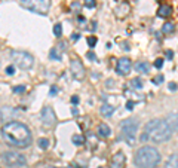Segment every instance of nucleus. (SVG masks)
Instances as JSON below:
<instances>
[{"instance_id": "1", "label": "nucleus", "mask_w": 178, "mask_h": 168, "mask_svg": "<svg viewBox=\"0 0 178 168\" xmlns=\"http://www.w3.org/2000/svg\"><path fill=\"white\" fill-rule=\"evenodd\" d=\"M2 135L11 146L24 149L31 143V133L21 122H8L2 128Z\"/></svg>"}, {"instance_id": "2", "label": "nucleus", "mask_w": 178, "mask_h": 168, "mask_svg": "<svg viewBox=\"0 0 178 168\" xmlns=\"http://www.w3.org/2000/svg\"><path fill=\"white\" fill-rule=\"evenodd\" d=\"M172 129L168 125L166 121L162 119H153L145 125L144 128V134H143V140H151L154 143H162L171 138L172 135Z\"/></svg>"}, {"instance_id": "3", "label": "nucleus", "mask_w": 178, "mask_h": 168, "mask_svg": "<svg viewBox=\"0 0 178 168\" xmlns=\"http://www.w3.org/2000/svg\"><path fill=\"white\" fill-rule=\"evenodd\" d=\"M134 162L138 168H156L157 164L160 162V153L154 147L144 146L137 150Z\"/></svg>"}, {"instance_id": "4", "label": "nucleus", "mask_w": 178, "mask_h": 168, "mask_svg": "<svg viewBox=\"0 0 178 168\" xmlns=\"http://www.w3.org/2000/svg\"><path fill=\"white\" fill-rule=\"evenodd\" d=\"M120 129L123 133V137L129 146H134L135 138H137V129H138V122L135 119H125L120 123Z\"/></svg>"}, {"instance_id": "5", "label": "nucleus", "mask_w": 178, "mask_h": 168, "mask_svg": "<svg viewBox=\"0 0 178 168\" xmlns=\"http://www.w3.org/2000/svg\"><path fill=\"white\" fill-rule=\"evenodd\" d=\"M19 5L28 11L45 15L50 8V0H19Z\"/></svg>"}, {"instance_id": "6", "label": "nucleus", "mask_w": 178, "mask_h": 168, "mask_svg": "<svg viewBox=\"0 0 178 168\" xmlns=\"http://www.w3.org/2000/svg\"><path fill=\"white\" fill-rule=\"evenodd\" d=\"M11 58L13 64L18 66L19 68H24V70H28V68L33 67V57L30 55L28 52H24V51H12L11 52Z\"/></svg>"}, {"instance_id": "7", "label": "nucleus", "mask_w": 178, "mask_h": 168, "mask_svg": "<svg viewBox=\"0 0 178 168\" xmlns=\"http://www.w3.org/2000/svg\"><path fill=\"white\" fill-rule=\"evenodd\" d=\"M2 162L9 168H19L25 165V156L18 152H3L2 153Z\"/></svg>"}, {"instance_id": "8", "label": "nucleus", "mask_w": 178, "mask_h": 168, "mask_svg": "<svg viewBox=\"0 0 178 168\" xmlns=\"http://www.w3.org/2000/svg\"><path fill=\"white\" fill-rule=\"evenodd\" d=\"M70 70H71V74L74 79L77 80H83L86 78V72H85L83 64L79 61V60H71L70 62Z\"/></svg>"}, {"instance_id": "9", "label": "nucleus", "mask_w": 178, "mask_h": 168, "mask_svg": "<svg viewBox=\"0 0 178 168\" xmlns=\"http://www.w3.org/2000/svg\"><path fill=\"white\" fill-rule=\"evenodd\" d=\"M42 122H43L45 127H54V125H55L56 116L50 107L46 106L43 110H42Z\"/></svg>"}, {"instance_id": "10", "label": "nucleus", "mask_w": 178, "mask_h": 168, "mask_svg": "<svg viewBox=\"0 0 178 168\" xmlns=\"http://www.w3.org/2000/svg\"><path fill=\"white\" fill-rule=\"evenodd\" d=\"M131 68H132V62H131L129 58H125V57H123V58H120V60L117 61V66H116L117 74H120V76H126V74H129Z\"/></svg>"}, {"instance_id": "11", "label": "nucleus", "mask_w": 178, "mask_h": 168, "mask_svg": "<svg viewBox=\"0 0 178 168\" xmlns=\"http://www.w3.org/2000/svg\"><path fill=\"white\" fill-rule=\"evenodd\" d=\"M129 11H131V6H129L128 3H125V2H120V3L114 8V14H116L117 18L126 17V15L129 14Z\"/></svg>"}, {"instance_id": "12", "label": "nucleus", "mask_w": 178, "mask_h": 168, "mask_svg": "<svg viewBox=\"0 0 178 168\" xmlns=\"http://www.w3.org/2000/svg\"><path fill=\"white\" fill-rule=\"evenodd\" d=\"M125 162H126V158L122 152H117L116 155L113 156V161H111V168H123L125 167Z\"/></svg>"}, {"instance_id": "13", "label": "nucleus", "mask_w": 178, "mask_h": 168, "mask_svg": "<svg viewBox=\"0 0 178 168\" xmlns=\"http://www.w3.org/2000/svg\"><path fill=\"white\" fill-rule=\"evenodd\" d=\"M171 14H172V6L169 5H160L157 9V17L160 18H168Z\"/></svg>"}, {"instance_id": "14", "label": "nucleus", "mask_w": 178, "mask_h": 168, "mask_svg": "<svg viewBox=\"0 0 178 168\" xmlns=\"http://www.w3.org/2000/svg\"><path fill=\"white\" fill-rule=\"evenodd\" d=\"M166 122H168V125L171 127V129H172V131H178V115H177V113L168 115Z\"/></svg>"}, {"instance_id": "15", "label": "nucleus", "mask_w": 178, "mask_h": 168, "mask_svg": "<svg viewBox=\"0 0 178 168\" xmlns=\"http://www.w3.org/2000/svg\"><path fill=\"white\" fill-rule=\"evenodd\" d=\"M17 112L15 110H12L11 107H2V121H9L12 116H15Z\"/></svg>"}, {"instance_id": "16", "label": "nucleus", "mask_w": 178, "mask_h": 168, "mask_svg": "<svg viewBox=\"0 0 178 168\" xmlns=\"http://www.w3.org/2000/svg\"><path fill=\"white\" fill-rule=\"evenodd\" d=\"M98 134H100L101 137H104V138L110 137V134H111L110 127H108L107 123H101L100 127H98Z\"/></svg>"}, {"instance_id": "17", "label": "nucleus", "mask_w": 178, "mask_h": 168, "mask_svg": "<svg viewBox=\"0 0 178 168\" xmlns=\"http://www.w3.org/2000/svg\"><path fill=\"white\" fill-rule=\"evenodd\" d=\"M135 68L138 70V72H141V73H150V64L149 62H145V61H141V62H137L135 64Z\"/></svg>"}, {"instance_id": "18", "label": "nucleus", "mask_w": 178, "mask_h": 168, "mask_svg": "<svg viewBox=\"0 0 178 168\" xmlns=\"http://www.w3.org/2000/svg\"><path fill=\"white\" fill-rule=\"evenodd\" d=\"M100 112L102 116H111L113 115V112H114V109H113V106H110V104H107V103H104L102 106H101Z\"/></svg>"}, {"instance_id": "19", "label": "nucleus", "mask_w": 178, "mask_h": 168, "mask_svg": "<svg viewBox=\"0 0 178 168\" xmlns=\"http://www.w3.org/2000/svg\"><path fill=\"white\" fill-rule=\"evenodd\" d=\"M165 168H178V155H171L165 164Z\"/></svg>"}, {"instance_id": "20", "label": "nucleus", "mask_w": 178, "mask_h": 168, "mask_svg": "<svg viewBox=\"0 0 178 168\" xmlns=\"http://www.w3.org/2000/svg\"><path fill=\"white\" fill-rule=\"evenodd\" d=\"M174 30H175V25H174L172 23H165V24H163V27H162V33L171 34Z\"/></svg>"}, {"instance_id": "21", "label": "nucleus", "mask_w": 178, "mask_h": 168, "mask_svg": "<svg viewBox=\"0 0 178 168\" xmlns=\"http://www.w3.org/2000/svg\"><path fill=\"white\" fill-rule=\"evenodd\" d=\"M71 140H73V143H74L76 146L85 144V137H83V135H80V134H74L71 137Z\"/></svg>"}, {"instance_id": "22", "label": "nucleus", "mask_w": 178, "mask_h": 168, "mask_svg": "<svg viewBox=\"0 0 178 168\" xmlns=\"http://www.w3.org/2000/svg\"><path fill=\"white\" fill-rule=\"evenodd\" d=\"M61 49H58V48H54V49H50L49 52V57L52 58V60H56V61H60L61 60V52H60Z\"/></svg>"}, {"instance_id": "23", "label": "nucleus", "mask_w": 178, "mask_h": 168, "mask_svg": "<svg viewBox=\"0 0 178 168\" xmlns=\"http://www.w3.org/2000/svg\"><path fill=\"white\" fill-rule=\"evenodd\" d=\"M131 86H132L134 89H141L143 88V82H141V79L139 78H135L131 80Z\"/></svg>"}, {"instance_id": "24", "label": "nucleus", "mask_w": 178, "mask_h": 168, "mask_svg": "<svg viewBox=\"0 0 178 168\" xmlns=\"http://www.w3.org/2000/svg\"><path fill=\"white\" fill-rule=\"evenodd\" d=\"M37 144H39V147L42 150H46V149L49 147V140H48V138H39Z\"/></svg>"}, {"instance_id": "25", "label": "nucleus", "mask_w": 178, "mask_h": 168, "mask_svg": "<svg viewBox=\"0 0 178 168\" xmlns=\"http://www.w3.org/2000/svg\"><path fill=\"white\" fill-rule=\"evenodd\" d=\"M54 34H55L56 37H61V34H62V25L61 24H55V25H54Z\"/></svg>"}, {"instance_id": "26", "label": "nucleus", "mask_w": 178, "mask_h": 168, "mask_svg": "<svg viewBox=\"0 0 178 168\" xmlns=\"http://www.w3.org/2000/svg\"><path fill=\"white\" fill-rule=\"evenodd\" d=\"M165 80V78H163V74H157L156 78H153V84L154 85H160L162 82Z\"/></svg>"}, {"instance_id": "27", "label": "nucleus", "mask_w": 178, "mask_h": 168, "mask_svg": "<svg viewBox=\"0 0 178 168\" xmlns=\"http://www.w3.org/2000/svg\"><path fill=\"white\" fill-rule=\"evenodd\" d=\"M85 6L89 8V9H94L97 6V3H95V0H85Z\"/></svg>"}, {"instance_id": "28", "label": "nucleus", "mask_w": 178, "mask_h": 168, "mask_svg": "<svg viewBox=\"0 0 178 168\" xmlns=\"http://www.w3.org/2000/svg\"><path fill=\"white\" fill-rule=\"evenodd\" d=\"M88 45L91 46V48H94V46L97 45V37H92V36L88 37Z\"/></svg>"}, {"instance_id": "29", "label": "nucleus", "mask_w": 178, "mask_h": 168, "mask_svg": "<svg viewBox=\"0 0 178 168\" xmlns=\"http://www.w3.org/2000/svg\"><path fill=\"white\" fill-rule=\"evenodd\" d=\"M154 67L156 68H162V67H163V60H162V58H157V60L154 61Z\"/></svg>"}, {"instance_id": "30", "label": "nucleus", "mask_w": 178, "mask_h": 168, "mask_svg": "<svg viewBox=\"0 0 178 168\" xmlns=\"http://www.w3.org/2000/svg\"><path fill=\"white\" fill-rule=\"evenodd\" d=\"M86 58H88V60H92V61H97V55H95L92 51H89L88 54H86Z\"/></svg>"}, {"instance_id": "31", "label": "nucleus", "mask_w": 178, "mask_h": 168, "mask_svg": "<svg viewBox=\"0 0 178 168\" xmlns=\"http://www.w3.org/2000/svg\"><path fill=\"white\" fill-rule=\"evenodd\" d=\"M6 74H13V72H15V68H13V66H8V67L5 68Z\"/></svg>"}, {"instance_id": "32", "label": "nucleus", "mask_w": 178, "mask_h": 168, "mask_svg": "<svg viewBox=\"0 0 178 168\" xmlns=\"http://www.w3.org/2000/svg\"><path fill=\"white\" fill-rule=\"evenodd\" d=\"M168 88H169V91H177V88H178V86H177V84H174V82H171Z\"/></svg>"}, {"instance_id": "33", "label": "nucleus", "mask_w": 178, "mask_h": 168, "mask_svg": "<svg viewBox=\"0 0 178 168\" xmlns=\"http://www.w3.org/2000/svg\"><path fill=\"white\" fill-rule=\"evenodd\" d=\"M79 101H80V98H79L77 95H73L71 97V103H73V104H79Z\"/></svg>"}, {"instance_id": "34", "label": "nucleus", "mask_w": 178, "mask_h": 168, "mask_svg": "<svg viewBox=\"0 0 178 168\" xmlns=\"http://www.w3.org/2000/svg\"><path fill=\"white\" fill-rule=\"evenodd\" d=\"M24 89H25L24 86H15V88H13V92H22Z\"/></svg>"}, {"instance_id": "35", "label": "nucleus", "mask_w": 178, "mask_h": 168, "mask_svg": "<svg viewBox=\"0 0 178 168\" xmlns=\"http://www.w3.org/2000/svg\"><path fill=\"white\" fill-rule=\"evenodd\" d=\"M56 92H58V89H56L55 86H52V88H50V91H49V94H50V95H52V97H54V95H55V94H56Z\"/></svg>"}, {"instance_id": "36", "label": "nucleus", "mask_w": 178, "mask_h": 168, "mask_svg": "<svg viewBox=\"0 0 178 168\" xmlns=\"http://www.w3.org/2000/svg\"><path fill=\"white\" fill-rule=\"evenodd\" d=\"M132 107H134V101H128V103H126V109H128V110H132Z\"/></svg>"}, {"instance_id": "37", "label": "nucleus", "mask_w": 178, "mask_h": 168, "mask_svg": "<svg viewBox=\"0 0 178 168\" xmlns=\"http://www.w3.org/2000/svg\"><path fill=\"white\" fill-rule=\"evenodd\" d=\"M166 57L169 58V60H171V58L174 57V52H172V51H166Z\"/></svg>"}, {"instance_id": "38", "label": "nucleus", "mask_w": 178, "mask_h": 168, "mask_svg": "<svg viewBox=\"0 0 178 168\" xmlns=\"http://www.w3.org/2000/svg\"><path fill=\"white\" fill-rule=\"evenodd\" d=\"M79 37H80V34H71V40H79Z\"/></svg>"}, {"instance_id": "39", "label": "nucleus", "mask_w": 178, "mask_h": 168, "mask_svg": "<svg viewBox=\"0 0 178 168\" xmlns=\"http://www.w3.org/2000/svg\"><path fill=\"white\" fill-rule=\"evenodd\" d=\"M71 8H73V9H77V11H79V9H80V5H79V3H73Z\"/></svg>"}, {"instance_id": "40", "label": "nucleus", "mask_w": 178, "mask_h": 168, "mask_svg": "<svg viewBox=\"0 0 178 168\" xmlns=\"http://www.w3.org/2000/svg\"><path fill=\"white\" fill-rule=\"evenodd\" d=\"M71 113L76 116V115H79V110H77V109H71Z\"/></svg>"}, {"instance_id": "41", "label": "nucleus", "mask_w": 178, "mask_h": 168, "mask_svg": "<svg viewBox=\"0 0 178 168\" xmlns=\"http://www.w3.org/2000/svg\"><path fill=\"white\" fill-rule=\"evenodd\" d=\"M48 168H54V167H48Z\"/></svg>"}]
</instances>
